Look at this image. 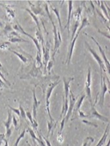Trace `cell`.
<instances>
[{"label": "cell", "instance_id": "13", "mask_svg": "<svg viewBox=\"0 0 110 146\" xmlns=\"http://www.w3.org/2000/svg\"><path fill=\"white\" fill-rule=\"evenodd\" d=\"M0 5L5 8L6 11V16H7V19L9 21L11 22L15 19V10L12 9V6L9 5H5V4H3L0 3Z\"/></svg>", "mask_w": 110, "mask_h": 146}, {"label": "cell", "instance_id": "18", "mask_svg": "<svg viewBox=\"0 0 110 146\" xmlns=\"http://www.w3.org/2000/svg\"><path fill=\"white\" fill-rule=\"evenodd\" d=\"M82 11H83V8L81 7H79L77 8L74 12H72V17L75 20V21L81 22L82 21Z\"/></svg>", "mask_w": 110, "mask_h": 146}, {"label": "cell", "instance_id": "26", "mask_svg": "<svg viewBox=\"0 0 110 146\" xmlns=\"http://www.w3.org/2000/svg\"><path fill=\"white\" fill-rule=\"evenodd\" d=\"M13 31H14L13 27H12L10 25H9V24H7L3 29V33H4V34H5V35H6V36H7L8 34H9V33H11V32Z\"/></svg>", "mask_w": 110, "mask_h": 146}, {"label": "cell", "instance_id": "40", "mask_svg": "<svg viewBox=\"0 0 110 146\" xmlns=\"http://www.w3.org/2000/svg\"><path fill=\"white\" fill-rule=\"evenodd\" d=\"M78 113H79V116L80 117H83V118H85V117H89V115H86L85 113H84V111H83L81 110H79V111H78Z\"/></svg>", "mask_w": 110, "mask_h": 146}, {"label": "cell", "instance_id": "30", "mask_svg": "<svg viewBox=\"0 0 110 146\" xmlns=\"http://www.w3.org/2000/svg\"><path fill=\"white\" fill-rule=\"evenodd\" d=\"M36 140L38 142V143L40 146H46V143L44 142V141L42 137L41 133H40L39 132H38V137H37V138Z\"/></svg>", "mask_w": 110, "mask_h": 146}, {"label": "cell", "instance_id": "25", "mask_svg": "<svg viewBox=\"0 0 110 146\" xmlns=\"http://www.w3.org/2000/svg\"><path fill=\"white\" fill-rule=\"evenodd\" d=\"M39 70H40V68L36 67V65H35V63H34L33 67V68H32V70H31V71H30L29 74H31L32 76L36 77V76H37L38 74Z\"/></svg>", "mask_w": 110, "mask_h": 146}, {"label": "cell", "instance_id": "10", "mask_svg": "<svg viewBox=\"0 0 110 146\" xmlns=\"http://www.w3.org/2000/svg\"><path fill=\"white\" fill-rule=\"evenodd\" d=\"M9 42H29L27 40H25L20 36V34L17 31H13L7 35Z\"/></svg>", "mask_w": 110, "mask_h": 146}, {"label": "cell", "instance_id": "3", "mask_svg": "<svg viewBox=\"0 0 110 146\" xmlns=\"http://www.w3.org/2000/svg\"><path fill=\"white\" fill-rule=\"evenodd\" d=\"M59 83L60 81H55V82L49 84V86L48 87L46 94V111L48 112V116L49 117V119H50V121H53V122H54V119H53L52 116H51L50 110H49V104H50L49 98H50L51 95L52 94L53 90H54V88L59 84Z\"/></svg>", "mask_w": 110, "mask_h": 146}, {"label": "cell", "instance_id": "7", "mask_svg": "<svg viewBox=\"0 0 110 146\" xmlns=\"http://www.w3.org/2000/svg\"><path fill=\"white\" fill-rule=\"evenodd\" d=\"M70 92H71V94H70L69 98V107H68V110L65 117V123H67V121H69L70 117L72 115L74 106H75V103L77 102V98L75 96V95L72 93L71 91H70Z\"/></svg>", "mask_w": 110, "mask_h": 146}, {"label": "cell", "instance_id": "47", "mask_svg": "<svg viewBox=\"0 0 110 146\" xmlns=\"http://www.w3.org/2000/svg\"><path fill=\"white\" fill-rule=\"evenodd\" d=\"M0 27H3V23H2L1 20H0Z\"/></svg>", "mask_w": 110, "mask_h": 146}, {"label": "cell", "instance_id": "6", "mask_svg": "<svg viewBox=\"0 0 110 146\" xmlns=\"http://www.w3.org/2000/svg\"><path fill=\"white\" fill-rule=\"evenodd\" d=\"M92 75H91V68L89 67L88 69L87 74V80H86L85 82V92L86 94L85 96H87L88 100L90 103L91 106H92L93 101L92 98V94H91V82H92Z\"/></svg>", "mask_w": 110, "mask_h": 146}, {"label": "cell", "instance_id": "41", "mask_svg": "<svg viewBox=\"0 0 110 146\" xmlns=\"http://www.w3.org/2000/svg\"><path fill=\"white\" fill-rule=\"evenodd\" d=\"M3 88H7L8 86L5 84V82H4V81L2 80V79L1 78V77H0V88L3 89Z\"/></svg>", "mask_w": 110, "mask_h": 146}, {"label": "cell", "instance_id": "32", "mask_svg": "<svg viewBox=\"0 0 110 146\" xmlns=\"http://www.w3.org/2000/svg\"><path fill=\"white\" fill-rule=\"evenodd\" d=\"M55 125H54V122H53V121H48V136H49L50 131L52 130V129L55 127Z\"/></svg>", "mask_w": 110, "mask_h": 146}, {"label": "cell", "instance_id": "42", "mask_svg": "<svg viewBox=\"0 0 110 146\" xmlns=\"http://www.w3.org/2000/svg\"><path fill=\"white\" fill-rule=\"evenodd\" d=\"M12 122H13V125L15 126V128L17 129L18 121H17V119H16V117L15 116V115H13V117H12Z\"/></svg>", "mask_w": 110, "mask_h": 146}, {"label": "cell", "instance_id": "46", "mask_svg": "<svg viewBox=\"0 0 110 146\" xmlns=\"http://www.w3.org/2000/svg\"><path fill=\"white\" fill-rule=\"evenodd\" d=\"M33 141H34V146H36V142L34 141V140H33ZM28 143V145H29V146H32L31 144H29V143Z\"/></svg>", "mask_w": 110, "mask_h": 146}, {"label": "cell", "instance_id": "33", "mask_svg": "<svg viewBox=\"0 0 110 146\" xmlns=\"http://www.w3.org/2000/svg\"><path fill=\"white\" fill-rule=\"evenodd\" d=\"M19 111H20V115H21V117H23V118L25 119L26 118V111L24 110L23 107L22 106L21 104H19Z\"/></svg>", "mask_w": 110, "mask_h": 146}, {"label": "cell", "instance_id": "39", "mask_svg": "<svg viewBox=\"0 0 110 146\" xmlns=\"http://www.w3.org/2000/svg\"><path fill=\"white\" fill-rule=\"evenodd\" d=\"M0 77H1V78L4 81V82H5V83L7 85V86H10V85H11V84H10L9 81H8L7 79L5 78V76H4L3 72H2L1 70H0Z\"/></svg>", "mask_w": 110, "mask_h": 146}, {"label": "cell", "instance_id": "5", "mask_svg": "<svg viewBox=\"0 0 110 146\" xmlns=\"http://www.w3.org/2000/svg\"><path fill=\"white\" fill-rule=\"evenodd\" d=\"M13 29L14 31H17V33L23 34V35L27 36L28 37L31 38V39L33 41L34 43L36 46V48H37V50H38V53H40V54H41L40 45L39 42L38 41V40L36 39V38H34V37H33V36H32L31 35H30L29 33H27V32H26V31H25V29H24L23 28L21 27V25H20V24H19V23H17H17L15 24V25H13Z\"/></svg>", "mask_w": 110, "mask_h": 146}, {"label": "cell", "instance_id": "20", "mask_svg": "<svg viewBox=\"0 0 110 146\" xmlns=\"http://www.w3.org/2000/svg\"><path fill=\"white\" fill-rule=\"evenodd\" d=\"M7 113H8V115H7V120L3 121V124L5 125L6 130L10 128V127H11V124L12 122V117H13V114H12L11 111L10 110H9L7 111Z\"/></svg>", "mask_w": 110, "mask_h": 146}, {"label": "cell", "instance_id": "8", "mask_svg": "<svg viewBox=\"0 0 110 146\" xmlns=\"http://www.w3.org/2000/svg\"><path fill=\"white\" fill-rule=\"evenodd\" d=\"M49 50H50V44L49 41L46 42V45L42 46V52H43V61L42 64L44 66V74H46V66L48 61L50 59V54H49Z\"/></svg>", "mask_w": 110, "mask_h": 146}, {"label": "cell", "instance_id": "43", "mask_svg": "<svg viewBox=\"0 0 110 146\" xmlns=\"http://www.w3.org/2000/svg\"><path fill=\"white\" fill-rule=\"evenodd\" d=\"M42 139H44V142L46 143V146H52V145H51L50 142H49V141L48 140V139L47 137H45L44 136H43L42 135Z\"/></svg>", "mask_w": 110, "mask_h": 146}, {"label": "cell", "instance_id": "15", "mask_svg": "<svg viewBox=\"0 0 110 146\" xmlns=\"http://www.w3.org/2000/svg\"><path fill=\"white\" fill-rule=\"evenodd\" d=\"M73 1H68V18L67 21V24H66L65 28H67L68 31V35H70V23H71V19L72 15V12H73Z\"/></svg>", "mask_w": 110, "mask_h": 146}, {"label": "cell", "instance_id": "29", "mask_svg": "<svg viewBox=\"0 0 110 146\" xmlns=\"http://www.w3.org/2000/svg\"><path fill=\"white\" fill-rule=\"evenodd\" d=\"M54 62L55 61H53V60H52L51 59V58H50V59H49V60L48 62V64H47V66H46V70H47V72H50L51 68H52L53 64H54Z\"/></svg>", "mask_w": 110, "mask_h": 146}, {"label": "cell", "instance_id": "36", "mask_svg": "<svg viewBox=\"0 0 110 146\" xmlns=\"http://www.w3.org/2000/svg\"><path fill=\"white\" fill-rule=\"evenodd\" d=\"M7 106L9 107V108H10V110L14 111V112L15 113V114H17L18 116H19V117L21 116V115H20V111H19V108L17 109V108H13V107H11V106H9V105H8Z\"/></svg>", "mask_w": 110, "mask_h": 146}, {"label": "cell", "instance_id": "11", "mask_svg": "<svg viewBox=\"0 0 110 146\" xmlns=\"http://www.w3.org/2000/svg\"><path fill=\"white\" fill-rule=\"evenodd\" d=\"M91 38H92V39L93 40V41H94V42H95V43L97 44L98 47V48H99L100 52V53H101V54H102V58H103V59H102V60H103V62H104V64H105V68H106L107 72V73H108V74H109V75L110 64H109V61L108 60V59H107V58L106 55H105L104 50H103V48H102V46H100V44L98 43V42L97 40H96L95 38L93 37V36H91Z\"/></svg>", "mask_w": 110, "mask_h": 146}, {"label": "cell", "instance_id": "17", "mask_svg": "<svg viewBox=\"0 0 110 146\" xmlns=\"http://www.w3.org/2000/svg\"><path fill=\"white\" fill-rule=\"evenodd\" d=\"M85 94H83V96H81V98H80L79 100H77V102H76L75 104V106H74V108H73V115H77V113L79 111V110H80V108H81L82 104H83V101L85 100Z\"/></svg>", "mask_w": 110, "mask_h": 146}, {"label": "cell", "instance_id": "34", "mask_svg": "<svg viewBox=\"0 0 110 146\" xmlns=\"http://www.w3.org/2000/svg\"><path fill=\"white\" fill-rule=\"evenodd\" d=\"M83 121V123H85L86 125H91V126H93V127H98V125L96 123L92 122V121H90L89 120H87V119H83V121Z\"/></svg>", "mask_w": 110, "mask_h": 146}, {"label": "cell", "instance_id": "45", "mask_svg": "<svg viewBox=\"0 0 110 146\" xmlns=\"http://www.w3.org/2000/svg\"><path fill=\"white\" fill-rule=\"evenodd\" d=\"M0 70H1L2 72H5V73H6V74H7V71H6V70L3 68V65H2V64L1 63V62H0Z\"/></svg>", "mask_w": 110, "mask_h": 146}, {"label": "cell", "instance_id": "35", "mask_svg": "<svg viewBox=\"0 0 110 146\" xmlns=\"http://www.w3.org/2000/svg\"><path fill=\"white\" fill-rule=\"evenodd\" d=\"M28 131H29V132L30 135H31V137H32V138H33V140H35V139H36L37 136H36V135L35 134L34 131H33V129L30 128V127H29V128L28 129Z\"/></svg>", "mask_w": 110, "mask_h": 146}, {"label": "cell", "instance_id": "22", "mask_svg": "<svg viewBox=\"0 0 110 146\" xmlns=\"http://www.w3.org/2000/svg\"><path fill=\"white\" fill-rule=\"evenodd\" d=\"M24 9H25V11H27L28 13H29V15H31L32 17H33V20H34V21L36 24V26H37V28H38L37 29L39 30V31H41V30H40V21H39L38 18L34 14L33 12L31 11V10H30L29 9H28V8H24Z\"/></svg>", "mask_w": 110, "mask_h": 146}, {"label": "cell", "instance_id": "12", "mask_svg": "<svg viewBox=\"0 0 110 146\" xmlns=\"http://www.w3.org/2000/svg\"><path fill=\"white\" fill-rule=\"evenodd\" d=\"M90 117H95V118H98L100 120L104 121V122H109V119L107 117L103 115L100 113L98 111L96 110V109L95 108V106L93 105L92 106H91V111L90 114L89 115Z\"/></svg>", "mask_w": 110, "mask_h": 146}, {"label": "cell", "instance_id": "16", "mask_svg": "<svg viewBox=\"0 0 110 146\" xmlns=\"http://www.w3.org/2000/svg\"><path fill=\"white\" fill-rule=\"evenodd\" d=\"M29 2V4L31 5V11L33 12V13L34 14V15L36 16L37 15H44V13L42 10L40 5V3H38L37 5H35L34 4H33L30 1H28Z\"/></svg>", "mask_w": 110, "mask_h": 146}, {"label": "cell", "instance_id": "48", "mask_svg": "<svg viewBox=\"0 0 110 146\" xmlns=\"http://www.w3.org/2000/svg\"><path fill=\"white\" fill-rule=\"evenodd\" d=\"M110 145V141H108V142H107V145H105V146H109Z\"/></svg>", "mask_w": 110, "mask_h": 146}, {"label": "cell", "instance_id": "21", "mask_svg": "<svg viewBox=\"0 0 110 146\" xmlns=\"http://www.w3.org/2000/svg\"><path fill=\"white\" fill-rule=\"evenodd\" d=\"M10 51H11V52H13V54H15L16 56H17V57L19 58V59L21 60L22 62H23V63H27L28 62V58L27 56H26L25 55H24L23 53H21V52H17L15 51V50H11V49H9Z\"/></svg>", "mask_w": 110, "mask_h": 146}, {"label": "cell", "instance_id": "9", "mask_svg": "<svg viewBox=\"0 0 110 146\" xmlns=\"http://www.w3.org/2000/svg\"><path fill=\"white\" fill-rule=\"evenodd\" d=\"M107 92H109V90L108 89V87L107 86L106 82H105V79L104 77H102L101 78V92L100 96V100L98 104L101 107L103 106L104 104V99H105V95L106 94Z\"/></svg>", "mask_w": 110, "mask_h": 146}, {"label": "cell", "instance_id": "2", "mask_svg": "<svg viewBox=\"0 0 110 146\" xmlns=\"http://www.w3.org/2000/svg\"><path fill=\"white\" fill-rule=\"evenodd\" d=\"M51 22L53 25V37H54V48H53V52L52 55H51V59L53 60V61H55V55L57 52H59V47L62 42V40H61V34H60L59 30H58L57 28H56V26L53 21Z\"/></svg>", "mask_w": 110, "mask_h": 146}, {"label": "cell", "instance_id": "31", "mask_svg": "<svg viewBox=\"0 0 110 146\" xmlns=\"http://www.w3.org/2000/svg\"><path fill=\"white\" fill-rule=\"evenodd\" d=\"M94 142V139L92 138L91 137H87V139L85 140V142L83 143V144L82 146H90L92 143Z\"/></svg>", "mask_w": 110, "mask_h": 146}, {"label": "cell", "instance_id": "4", "mask_svg": "<svg viewBox=\"0 0 110 146\" xmlns=\"http://www.w3.org/2000/svg\"><path fill=\"white\" fill-rule=\"evenodd\" d=\"M85 44L86 46H87L88 50H89L92 55L93 56V57L95 58L96 60L97 63L98 64V65L100 66V75L102 78V77H103V72H107V70L106 68H105L104 62H103V60L100 58V56L98 55V54L92 48H91V46H90V44L88 43L87 42H85Z\"/></svg>", "mask_w": 110, "mask_h": 146}, {"label": "cell", "instance_id": "19", "mask_svg": "<svg viewBox=\"0 0 110 146\" xmlns=\"http://www.w3.org/2000/svg\"><path fill=\"white\" fill-rule=\"evenodd\" d=\"M109 125L108 124L107 125L106 128H105V130L103 133V134L102 135V137H101V139H100V141H98V143H97V145L96 146H102L103 144H104L105 141L107 138V136H108V129H109Z\"/></svg>", "mask_w": 110, "mask_h": 146}, {"label": "cell", "instance_id": "14", "mask_svg": "<svg viewBox=\"0 0 110 146\" xmlns=\"http://www.w3.org/2000/svg\"><path fill=\"white\" fill-rule=\"evenodd\" d=\"M33 118L34 120H36V115H37V110L40 104V102L38 100L36 95L35 88L33 89Z\"/></svg>", "mask_w": 110, "mask_h": 146}, {"label": "cell", "instance_id": "44", "mask_svg": "<svg viewBox=\"0 0 110 146\" xmlns=\"http://www.w3.org/2000/svg\"><path fill=\"white\" fill-rule=\"evenodd\" d=\"M57 141H59V142L61 143L63 141V135H62V133H58V135H57Z\"/></svg>", "mask_w": 110, "mask_h": 146}, {"label": "cell", "instance_id": "38", "mask_svg": "<svg viewBox=\"0 0 110 146\" xmlns=\"http://www.w3.org/2000/svg\"><path fill=\"white\" fill-rule=\"evenodd\" d=\"M65 123V117H63V119H62V120L61 121V124H60L61 125H60V129L59 131V133H62V131H63V129L64 128Z\"/></svg>", "mask_w": 110, "mask_h": 146}, {"label": "cell", "instance_id": "28", "mask_svg": "<svg viewBox=\"0 0 110 146\" xmlns=\"http://www.w3.org/2000/svg\"><path fill=\"white\" fill-rule=\"evenodd\" d=\"M11 44L10 42L6 41V42H0V49L1 50H7L9 48V46Z\"/></svg>", "mask_w": 110, "mask_h": 146}, {"label": "cell", "instance_id": "37", "mask_svg": "<svg viewBox=\"0 0 110 146\" xmlns=\"http://www.w3.org/2000/svg\"><path fill=\"white\" fill-rule=\"evenodd\" d=\"M11 133H12V130H11V128L10 127L8 129L6 130V133H5V138L7 139V140L8 141L10 138V137H11Z\"/></svg>", "mask_w": 110, "mask_h": 146}, {"label": "cell", "instance_id": "23", "mask_svg": "<svg viewBox=\"0 0 110 146\" xmlns=\"http://www.w3.org/2000/svg\"><path fill=\"white\" fill-rule=\"evenodd\" d=\"M95 2H96V3L98 4V5H99V7L101 8L102 10V11L104 13L105 17H106V19L107 20V21H109V16L108 15V13H107V9L106 7H105V6L104 5V1H95Z\"/></svg>", "mask_w": 110, "mask_h": 146}, {"label": "cell", "instance_id": "27", "mask_svg": "<svg viewBox=\"0 0 110 146\" xmlns=\"http://www.w3.org/2000/svg\"><path fill=\"white\" fill-rule=\"evenodd\" d=\"M26 132H27V130H26V129H24V130L22 131V132L21 133V134L19 135V136L18 137V138L17 139V140H16V141H15V145H14L13 146H18V145H19V143L20 142V141H21V139H23L24 137H25Z\"/></svg>", "mask_w": 110, "mask_h": 146}, {"label": "cell", "instance_id": "24", "mask_svg": "<svg viewBox=\"0 0 110 146\" xmlns=\"http://www.w3.org/2000/svg\"><path fill=\"white\" fill-rule=\"evenodd\" d=\"M51 7V9L52 11L54 12V13L55 14L56 17H57V19H58V22H59V27H60V29L61 30V31H63V27H62V24H61V18H60V13H59V9H58V8H56V7H53L52 6L50 5Z\"/></svg>", "mask_w": 110, "mask_h": 146}, {"label": "cell", "instance_id": "1", "mask_svg": "<svg viewBox=\"0 0 110 146\" xmlns=\"http://www.w3.org/2000/svg\"><path fill=\"white\" fill-rule=\"evenodd\" d=\"M90 25V23L89 21V20L87 19V18H84V19L82 20L81 24H80V26L78 29L77 33H76L75 36H74L73 40L71 42V43L69 44V51H68V54H67V60H66V64H67V65H69L70 64V62L71 61V58H72V55H73V50L74 48H75V42L76 40H77V38L79 37V34L81 33V30L85 28L87 26H89Z\"/></svg>", "mask_w": 110, "mask_h": 146}]
</instances>
